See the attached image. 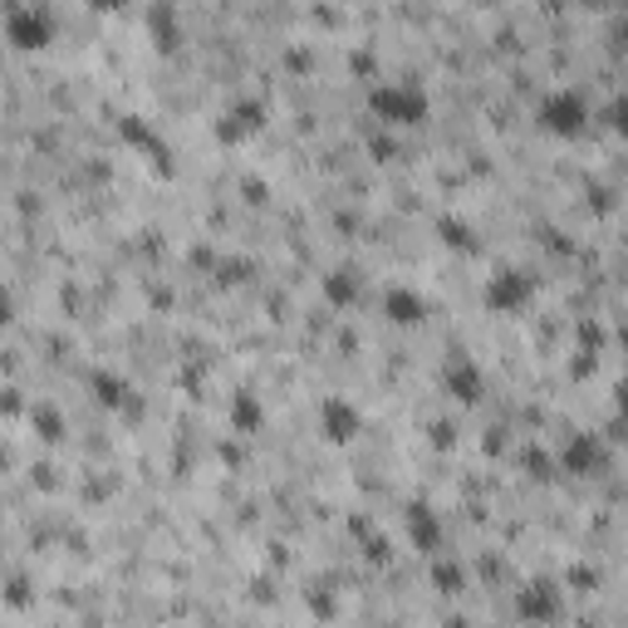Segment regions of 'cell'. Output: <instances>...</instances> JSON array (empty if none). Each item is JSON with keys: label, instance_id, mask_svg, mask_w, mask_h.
<instances>
[{"label": "cell", "instance_id": "1", "mask_svg": "<svg viewBox=\"0 0 628 628\" xmlns=\"http://www.w3.org/2000/svg\"><path fill=\"white\" fill-rule=\"evenodd\" d=\"M535 123L545 128L550 137H559V143H575V137H584L589 123H594V104H589L584 88L559 84V88H550V94H540Z\"/></svg>", "mask_w": 628, "mask_h": 628}, {"label": "cell", "instance_id": "2", "mask_svg": "<svg viewBox=\"0 0 628 628\" xmlns=\"http://www.w3.org/2000/svg\"><path fill=\"white\" fill-rule=\"evenodd\" d=\"M369 113L383 128H412L432 113V94L422 84H412V78H378L369 88Z\"/></svg>", "mask_w": 628, "mask_h": 628}, {"label": "cell", "instance_id": "3", "mask_svg": "<svg viewBox=\"0 0 628 628\" xmlns=\"http://www.w3.org/2000/svg\"><path fill=\"white\" fill-rule=\"evenodd\" d=\"M261 128H265V98H255V94H235L231 104H226L221 113L212 118V137H216L221 147L251 143Z\"/></svg>", "mask_w": 628, "mask_h": 628}, {"label": "cell", "instance_id": "4", "mask_svg": "<svg viewBox=\"0 0 628 628\" xmlns=\"http://www.w3.org/2000/svg\"><path fill=\"white\" fill-rule=\"evenodd\" d=\"M530 300H535V275L520 270V265H500V270H491L486 285H481V304H486L491 314H520Z\"/></svg>", "mask_w": 628, "mask_h": 628}, {"label": "cell", "instance_id": "5", "mask_svg": "<svg viewBox=\"0 0 628 628\" xmlns=\"http://www.w3.org/2000/svg\"><path fill=\"white\" fill-rule=\"evenodd\" d=\"M5 39L15 49H45L55 39V10L35 0H10L5 5Z\"/></svg>", "mask_w": 628, "mask_h": 628}, {"label": "cell", "instance_id": "6", "mask_svg": "<svg viewBox=\"0 0 628 628\" xmlns=\"http://www.w3.org/2000/svg\"><path fill=\"white\" fill-rule=\"evenodd\" d=\"M608 461H614V442L604 432H569L559 447V467L569 476H599V471H608Z\"/></svg>", "mask_w": 628, "mask_h": 628}, {"label": "cell", "instance_id": "7", "mask_svg": "<svg viewBox=\"0 0 628 628\" xmlns=\"http://www.w3.org/2000/svg\"><path fill=\"white\" fill-rule=\"evenodd\" d=\"M118 143L143 153V162H153L162 177H172V147H167V137L143 113H118Z\"/></svg>", "mask_w": 628, "mask_h": 628}, {"label": "cell", "instance_id": "8", "mask_svg": "<svg viewBox=\"0 0 628 628\" xmlns=\"http://www.w3.org/2000/svg\"><path fill=\"white\" fill-rule=\"evenodd\" d=\"M314 418H319V437L329 442V447H349L363 432V412L353 408V398H343V392H324Z\"/></svg>", "mask_w": 628, "mask_h": 628}, {"label": "cell", "instance_id": "9", "mask_svg": "<svg viewBox=\"0 0 628 628\" xmlns=\"http://www.w3.org/2000/svg\"><path fill=\"white\" fill-rule=\"evenodd\" d=\"M442 392H447L451 402H481L486 398V369H481L471 353H451L447 363H442Z\"/></svg>", "mask_w": 628, "mask_h": 628}, {"label": "cell", "instance_id": "10", "mask_svg": "<svg viewBox=\"0 0 628 628\" xmlns=\"http://www.w3.org/2000/svg\"><path fill=\"white\" fill-rule=\"evenodd\" d=\"M88 388H94V398L104 402L108 412H123V418H137V412H143L133 383H128L123 373H113V369H94L88 373Z\"/></svg>", "mask_w": 628, "mask_h": 628}, {"label": "cell", "instance_id": "11", "mask_svg": "<svg viewBox=\"0 0 628 628\" xmlns=\"http://www.w3.org/2000/svg\"><path fill=\"white\" fill-rule=\"evenodd\" d=\"M510 614H516L520 624H550V618L559 614V594L545 584V579H530V584L516 589V599H510Z\"/></svg>", "mask_w": 628, "mask_h": 628}, {"label": "cell", "instance_id": "12", "mask_svg": "<svg viewBox=\"0 0 628 628\" xmlns=\"http://www.w3.org/2000/svg\"><path fill=\"white\" fill-rule=\"evenodd\" d=\"M402 526H408L412 550H422V555H437V550H442V526H437V516H432L422 500H412V506L402 510Z\"/></svg>", "mask_w": 628, "mask_h": 628}, {"label": "cell", "instance_id": "13", "mask_svg": "<svg viewBox=\"0 0 628 628\" xmlns=\"http://www.w3.org/2000/svg\"><path fill=\"white\" fill-rule=\"evenodd\" d=\"M383 310H388V319L398 324V329H418V324L427 319V300H422L418 290H408V285H392V290L383 294Z\"/></svg>", "mask_w": 628, "mask_h": 628}, {"label": "cell", "instance_id": "14", "mask_svg": "<svg viewBox=\"0 0 628 628\" xmlns=\"http://www.w3.org/2000/svg\"><path fill=\"white\" fill-rule=\"evenodd\" d=\"M319 294L334 304V310H349V304L359 300V270H353V265H334V270L319 280Z\"/></svg>", "mask_w": 628, "mask_h": 628}, {"label": "cell", "instance_id": "15", "mask_svg": "<svg viewBox=\"0 0 628 628\" xmlns=\"http://www.w3.org/2000/svg\"><path fill=\"white\" fill-rule=\"evenodd\" d=\"M226 418H231L235 432H261V427H265V402H261V392L235 388V398H231V408H226Z\"/></svg>", "mask_w": 628, "mask_h": 628}, {"label": "cell", "instance_id": "16", "mask_svg": "<svg viewBox=\"0 0 628 628\" xmlns=\"http://www.w3.org/2000/svg\"><path fill=\"white\" fill-rule=\"evenodd\" d=\"M147 35H153L157 49H177V45H182V25H177V10H172V5H153V10H147Z\"/></svg>", "mask_w": 628, "mask_h": 628}, {"label": "cell", "instance_id": "17", "mask_svg": "<svg viewBox=\"0 0 628 628\" xmlns=\"http://www.w3.org/2000/svg\"><path fill=\"white\" fill-rule=\"evenodd\" d=\"M437 241L461 255L476 251V231H471V221H461V216H437Z\"/></svg>", "mask_w": 628, "mask_h": 628}, {"label": "cell", "instance_id": "18", "mask_svg": "<svg viewBox=\"0 0 628 628\" xmlns=\"http://www.w3.org/2000/svg\"><path fill=\"white\" fill-rule=\"evenodd\" d=\"M35 427L45 432L49 442H59V437H64V418H59V412L49 408V402H39V408H35Z\"/></svg>", "mask_w": 628, "mask_h": 628}, {"label": "cell", "instance_id": "19", "mask_svg": "<svg viewBox=\"0 0 628 628\" xmlns=\"http://www.w3.org/2000/svg\"><path fill=\"white\" fill-rule=\"evenodd\" d=\"M608 128H614V133H624V137H628V94H618L614 104H608Z\"/></svg>", "mask_w": 628, "mask_h": 628}, {"label": "cell", "instance_id": "20", "mask_svg": "<svg viewBox=\"0 0 628 628\" xmlns=\"http://www.w3.org/2000/svg\"><path fill=\"white\" fill-rule=\"evenodd\" d=\"M624 343H628V329H624Z\"/></svg>", "mask_w": 628, "mask_h": 628}]
</instances>
